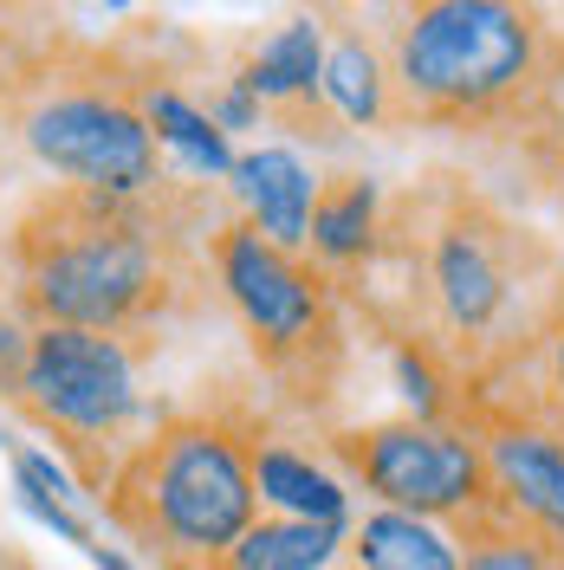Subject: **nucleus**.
I'll return each mask as SVG.
<instances>
[{
    "label": "nucleus",
    "mask_w": 564,
    "mask_h": 570,
    "mask_svg": "<svg viewBox=\"0 0 564 570\" xmlns=\"http://www.w3.org/2000/svg\"><path fill=\"white\" fill-rule=\"evenodd\" d=\"M202 202L208 188L188 181L143 202L46 188L7 234L20 318L130 344L156 337L182 312L195 266H208V227H188Z\"/></svg>",
    "instance_id": "1"
},
{
    "label": "nucleus",
    "mask_w": 564,
    "mask_h": 570,
    "mask_svg": "<svg viewBox=\"0 0 564 570\" xmlns=\"http://www.w3.org/2000/svg\"><path fill=\"white\" fill-rule=\"evenodd\" d=\"M98 519L156 570H208L260 519L253 434L227 415H163L98 487Z\"/></svg>",
    "instance_id": "2"
},
{
    "label": "nucleus",
    "mask_w": 564,
    "mask_h": 570,
    "mask_svg": "<svg viewBox=\"0 0 564 570\" xmlns=\"http://www.w3.org/2000/svg\"><path fill=\"white\" fill-rule=\"evenodd\" d=\"M396 124L480 130L532 110L552 91L558 39L545 13L513 0H422L383 27Z\"/></svg>",
    "instance_id": "3"
},
{
    "label": "nucleus",
    "mask_w": 564,
    "mask_h": 570,
    "mask_svg": "<svg viewBox=\"0 0 564 570\" xmlns=\"http://www.w3.org/2000/svg\"><path fill=\"white\" fill-rule=\"evenodd\" d=\"M13 142L52 176V188L143 202L169 188V163L143 124L137 78L71 59V66H20L13 91L0 98Z\"/></svg>",
    "instance_id": "4"
},
{
    "label": "nucleus",
    "mask_w": 564,
    "mask_h": 570,
    "mask_svg": "<svg viewBox=\"0 0 564 570\" xmlns=\"http://www.w3.org/2000/svg\"><path fill=\"white\" fill-rule=\"evenodd\" d=\"M383 259L409 266V292L422 298V337L448 363H494L513 351L526 318V240L474 195H441L435 208L396 234Z\"/></svg>",
    "instance_id": "5"
},
{
    "label": "nucleus",
    "mask_w": 564,
    "mask_h": 570,
    "mask_svg": "<svg viewBox=\"0 0 564 570\" xmlns=\"http://www.w3.org/2000/svg\"><path fill=\"white\" fill-rule=\"evenodd\" d=\"M7 402L39 434L59 441L66 466L91 493L124 461V448L156 428V409L143 395V344L66 331V324H33V344H27V363H20Z\"/></svg>",
    "instance_id": "6"
},
{
    "label": "nucleus",
    "mask_w": 564,
    "mask_h": 570,
    "mask_svg": "<svg viewBox=\"0 0 564 570\" xmlns=\"http://www.w3.org/2000/svg\"><path fill=\"white\" fill-rule=\"evenodd\" d=\"M331 466L351 480V493H370V505L435 519V525H480L494 519V480H487V448L480 422H416L389 415L331 434Z\"/></svg>",
    "instance_id": "7"
},
{
    "label": "nucleus",
    "mask_w": 564,
    "mask_h": 570,
    "mask_svg": "<svg viewBox=\"0 0 564 570\" xmlns=\"http://www.w3.org/2000/svg\"><path fill=\"white\" fill-rule=\"evenodd\" d=\"M208 279L241 318L247 344L266 370H305L338 337V285L318 273L305 253H285L260 240L247 220L208 227Z\"/></svg>",
    "instance_id": "8"
},
{
    "label": "nucleus",
    "mask_w": 564,
    "mask_h": 570,
    "mask_svg": "<svg viewBox=\"0 0 564 570\" xmlns=\"http://www.w3.org/2000/svg\"><path fill=\"white\" fill-rule=\"evenodd\" d=\"M480 448L494 480V519L564 551V428L526 409H494L480 415Z\"/></svg>",
    "instance_id": "9"
},
{
    "label": "nucleus",
    "mask_w": 564,
    "mask_h": 570,
    "mask_svg": "<svg viewBox=\"0 0 564 570\" xmlns=\"http://www.w3.org/2000/svg\"><path fill=\"white\" fill-rule=\"evenodd\" d=\"M324 13H292L273 33L253 46L241 66L227 71L253 105L266 110V124H292V137H318L338 142V124L318 105V71H324Z\"/></svg>",
    "instance_id": "10"
},
{
    "label": "nucleus",
    "mask_w": 564,
    "mask_h": 570,
    "mask_svg": "<svg viewBox=\"0 0 564 570\" xmlns=\"http://www.w3.org/2000/svg\"><path fill=\"white\" fill-rule=\"evenodd\" d=\"M221 195H227L234 220H247L260 240H273L285 253H305L312 208L324 195V169H318V156H305V142L273 137L234 156V176H227Z\"/></svg>",
    "instance_id": "11"
},
{
    "label": "nucleus",
    "mask_w": 564,
    "mask_h": 570,
    "mask_svg": "<svg viewBox=\"0 0 564 570\" xmlns=\"http://www.w3.org/2000/svg\"><path fill=\"white\" fill-rule=\"evenodd\" d=\"M389 227H396V202H389L383 176H324L312 234H305V259L331 285H344L383 259Z\"/></svg>",
    "instance_id": "12"
},
{
    "label": "nucleus",
    "mask_w": 564,
    "mask_h": 570,
    "mask_svg": "<svg viewBox=\"0 0 564 570\" xmlns=\"http://www.w3.org/2000/svg\"><path fill=\"white\" fill-rule=\"evenodd\" d=\"M318 105L338 130H389L396 124V78H389V46L377 27L351 20L324 39Z\"/></svg>",
    "instance_id": "13"
},
{
    "label": "nucleus",
    "mask_w": 564,
    "mask_h": 570,
    "mask_svg": "<svg viewBox=\"0 0 564 570\" xmlns=\"http://www.w3.org/2000/svg\"><path fill=\"white\" fill-rule=\"evenodd\" d=\"M253 493L266 505V519H305V525H344L357 519V493L351 480L331 461H318L292 441L260 434L253 441Z\"/></svg>",
    "instance_id": "14"
},
{
    "label": "nucleus",
    "mask_w": 564,
    "mask_h": 570,
    "mask_svg": "<svg viewBox=\"0 0 564 570\" xmlns=\"http://www.w3.org/2000/svg\"><path fill=\"white\" fill-rule=\"evenodd\" d=\"M137 105H143V124H149V137L163 149V163H169V176L188 181V188H227L234 176V142L214 130V117L202 110V98H188L182 85H143L137 78Z\"/></svg>",
    "instance_id": "15"
},
{
    "label": "nucleus",
    "mask_w": 564,
    "mask_h": 570,
    "mask_svg": "<svg viewBox=\"0 0 564 570\" xmlns=\"http://www.w3.org/2000/svg\"><path fill=\"white\" fill-rule=\"evenodd\" d=\"M460 544H467V538H460L455 525H435V519H409V512L370 505V512L351 519L344 558H351V570H460Z\"/></svg>",
    "instance_id": "16"
},
{
    "label": "nucleus",
    "mask_w": 564,
    "mask_h": 570,
    "mask_svg": "<svg viewBox=\"0 0 564 570\" xmlns=\"http://www.w3.org/2000/svg\"><path fill=\"white\" fill-rule=\"evenodd\" d=\"M344 525H305V519H253L208 570H331L344 558Z\"/></svg>",
    "instance_id": "17"
},
{
    "label": "nucleus",
    "mask_w": 564,
    "mask_h": 570,
    "mask_svg": "<svg viewBox=\"0 0 564 570\" xmlns=\"http://www.w3.org/2000/svg\"><path fill=\"white\" fill-rule=\"evenodd\" d=\"M389 383L402 395V415H416V422H460L467 415V390H460L455 363L409 331L389 337Z\"/></svg>",
    "instance_id": "18"
},
{
    "label": "nucleus",
    "mask_w": 564,
    "mask_h": 570,
    "mask_svg": "<svg viewBox=\"0 0 564 570\" xmlns=\"http://www.w3.org/2000/svg\"><path fill=\"white\" fill-rule=\"evenodd\" d=\"M460 538H467L460 544V570H564L558 544L519 532L506 519H480V525H467Z\"/></svg>",
    "instance_id": "19"
},
{
    "label": "nucleus",
    "mask_w": 564,
    "mask_h": 570,
    "mask_svg": "<svg viewBox=\"0 0 564 570\" xmlns=\"http://www.w3.org/2000/svg\"><path fill=\"white\" fill-rule=\"evenodd\" d=\"M13 493L52 499V505H66V512L98 519V493H91L66 461H52V448H13Z\"/></svg>",
    "instance_id": "20"
},
{
    "label": "nucleus",
    "mask_w": 564,
    "mask_h": 570,
    "mask_svg": "<svg viewBox=\"0 0 564 570\" xmlns=\"http://www.w3.org/2000/svg\"><path fill=\"white\" fill-rule=\"evenodd\" d=\"M538 402H526V415H545L552 428H564V305L538 324Z\"/></svg>",
    "instance_id": "21"
},
{
    "label": "nucleus",
    "mask_w": 564,
    "mask_h": 570,
    "mask_svg": "<svg viewBox=\"0 0 564 570\" xmlns=\"http://www.w3.org/2000/svg\"><path fill=\"white\" fill-rule=\"evenodd\" d=\"M202 110L214 117V130H221L227 142H234V137H247V130H266V110L253 105V98L241 91V85H234V78H221V85H214L208 98H202Z\"/></svg>",
    "instance_id": "22"
},
{
    "label": "nucleus",
    "mask_w": 564,
    "mask_h": 570,
    "mask_svg": "<svg viewBox=\"0 0 564 570\" xmlns=\"http://www.w3.org/2000/svg\"><path fill=\"white\" fill-rule=\"evenodd\" d=\"M27 344H33V324L20 318H0V395L13 390V376H20V363H27Z\"/></svg>",
    "instance_id": "23"
},
{
    "label": "nucleus",
    "mask_w": 564,
    "mask_h": 570,
    "mask_svg": "<svg viewBox=\"0 0 564 570\" xmlns=\"http://www.w3.org/2000/svg\"><path fill=\"white\" fill-rule=\"evenodd\" d=\"M85 558H91L98 570H143V558H137V551H124V544H105V538H98V544H91Z\"/></svg>",
    "instance_id": "24"
},
{
    "label": "nucleus",
    "mask_w": 564,
    "mask_h": 570,
    "mask_svg": "<svg viewBox=\"0 0 564 570\" xmlns=\"http://www.w3.org/2000/svg\"><path fill=\"white\" fill-rule=\"evenodd\" d=\"M0 570H27V564H13V558H0Z\"/></svg>",
    "instance_id": "25"
},
{
    "label": "nucleus",
    "mask_w": 564,
    "mask_h": 570,
    "mask_svg": "<svg viewBox=\"0 0 564 570\" xmlns=\"http://www.w3.org/2000/svg\"><path fill=\"white\" fill-rule=\"evenodd\" d=\"M558 130H564V117H558Z\"/></svg>",
    "instance_id": "26"
}]
</instances>
